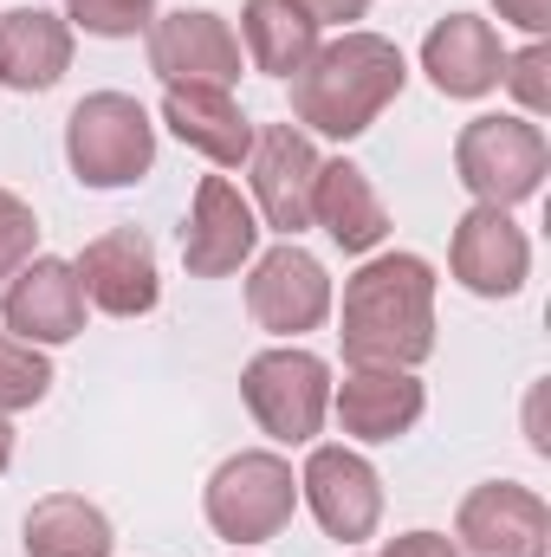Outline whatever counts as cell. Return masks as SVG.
<instances>
[{"mask_svg": "<svg viewBox=\"0 0 551 557\" xmlns=\"http://www.w3.org/2000/svg\"><path fill=\"white\" fill-rule=\"evenodd\" d=\"M241 403L260 421V434L279 447H311L331 416V363L305 344H273L247 357L241 370Z\"/></svg>", "mask_w": 551, "mask_h": 557, "instance_id": "cell-4", "label": "cell"}, {"mask_svg": "<svg viewBox=\"0 0 551 557\" xmlns=\"http://www.w3.org/2000/svg\"><path fill=\"white\" fill-rule=\"evenodd\" d=\"M421 72L441 98H487L500 91L506 72V46L493 33V20L480 13H441L421 39Z\"/></svg>", "mask_w": 551, "mask_h": 557, "instance_id": "cell-17", "label": "cell"}, {"mask_svg": "<svg viewBox=\"0 0 551 557\" xmlns=\"http://www.w3.org/2000/svg\"><path fill=\"white\" fill-rule=\"evenodd\" d=\"M234 557H247V552H234Z\"/></svg>", "mask_w": 551, "mask_h": 557, "instance_id": "cell-31", "label": "cell"}, {"mask_svg": "<svg viewBox=\"0 0 551 557\" xmlns=\"http://www.w3.org/2000/svg\"><path fill=\"white\" fill-rule=\"evenodd\" d=\"M311 227L331 234V247L344 253H377L383 234H390V208L370 182V169H357L351 156H331L318 162V188H311Z\"/></svg>", "mask_w": 551, "mask_h": 557, "instance_id": "cell-18", "label": "cell"}, {"mask_svg": "<svg viewBox=\"0 0 551 557\" xmlns=\"http://www.w3.org/2000/svg\"><path fill=\"white\" fill-rule=\"evenodd\" d=\"M162 124L175 131V143H188L195 156H208L215 169H247L254 117L241 111L234 91H215V85H162Z\"/></svg>", "mask_w": 551, "mask_h": 557, "instance_id": "cell-19", "label": "cell"}, {"mask_svg": "<svg viewBox=\"0 0 551 557\" xmlns=\"http://www.w3.org/2000/svg\"><path fill=\"white\" fill-rule=\"evenodd\" d=\"M403 85H409L403 46L383 39V33L344 26L338 39H318V52L292 78V124L305 137L351 143L403 98Z\"/></svg>", "mask_w": 551, "mask_h": 557, "instance_id": "cell-1", "label": "cell"}, {"mask_svg": "<svg viewBox=\"0 0 551 557\" xmlns=\"http://www.w3.org/2000/svg\"><path fill=\"white\" fill-rule=\"evenodd\" d=\"M331 416L357 447H390L428 416V389H421L415 370L344 363V383H331Z\"/></svg>", "mask_w": 551, "mask_h": 557, "instance_id": "cell-15", "label": "cell"}, {"mask_svg": "<svg viewBox=\"0 0 551 557\" xmlns=\"http://www.w3.org/2000/svg\"><path fill=\"white\" fill-rule=\"evenodd\" d=\"M20 552L26 557H111L118 552V532H111L98 499L46 493V499H33V512L20 525Z\"/></svg>", "mask_w": 551, "mask_h": 557, "instance_id": "cell-21", "label": "cell"}, {"mask_svg": "<svg viewBox=\"0 0 551 557\" xmlns=\"http://www.w3.org/2000/svg\"><path fill=\"white\" fill-rule=\"evenodd\" d=\"M377 557H461L448 532H403V539H383Z\"/></svg>", "mask_w": 551, "mask_h": 557, "instance_id": "cell-27", "label": "cell"}, {"mask_svg": "<svg viewBox=\"0 0 551 557\" xmlns=\"http://www.w3.org/2000/svg\"><path fill=\"white\" fill-rule=\"evenodd\" d=\"M448 273L461 278L474 298H519L526 278H532V240L526 227L513 221V208H467L454 221V240H448Z\"/></svg>", "mask_w": 551, "mask_h": 557, "instance_id": "cell-14", "label": "cell"}, {"mask_svg": "<svg viewBox=\"0 0 551 557\" xmlns=\"http://www.w3.org/2000/svg\"><path fill=\"white\" fill-rule=\"evenodd\" d=\"M72 273L85 285V305H98L105 318H149L162 298V273H156V247L137 227H111L98 240H85V253L72 260Z\"/></svg>", "mask_w": 551, "mask_h": 557, "instance_id": "cell-16", "label": "cell"}, {"mask_svg": "<svg viewBox=\"0 0 551 557\" xmlns=\"http://www.w3.org/2000/svg\"><path fill=\"white\" fill-rule=\"evenodd\" d=\"M461 557H551V506L519 480H480L454 512Z\"/></svg>", "mask_w": 551, "mask_h": 557, "instance_id": "cell-11", "label": "cell"}, {"mask_svg": "<svg viewBox=\"0 0 551 557\" xmlns=\"http://www.w3.org/2000/svg\"><path fill=\"white\" fill-rule=\"evenodd\" d=\"M46 396H52V357L39 344H20L0 331V416L39 409Z\"/></svg>", "mask_w": 551, "mask_h": 557, "instance_id": "cell-23", "label": "cell"}, {"mask_svg": "<svg viewBox=\"0 0 551 557\" xmlns=\"http://www.w3.org/2000/svg\"><path fill=\"white\" fill-rule=\"evenodd\" d=\"M65 20L91 39H137L156 20V0H65Z\"/></svg>", "mask_w": 551, "mask_h": 557, "instance_id": "cell-24", "label": "cell"}, {"mask_svg": "<svg viewBox=\"0 0 551 557\" xmlns=\"http://www.w3.org/2000/svg\"><path fill=\"white\" fill-rule=\"evenodd\" d=\"M331 273L318 253H305L298 240H279L267 253H254V273H247V318L267 331V337H305L331 318Z\"/></svg>", "mask_w": 551, "mask_h": 557, "instance_id": "cell-9", "label": "cell"}, {"mask_svg": "<svg viewBox=\"0 0 551 557\" xmlns=\"http://www.w3.org/2000/svg\"><path fill=\"white\" fill-rule=\"evenodd\" d=\"M260 253V214L228 175H201L188 221H182V267L188 278H228Z\"/></svg>", "mask_w": 551, "mask_h": 557, "instance_id": "cell-13", "label": "cell"}, {"mask_svg": "<svg viewBox=\"0 0 551 557\" xmlns=\"http://www.w3.org/2000/svg\"><path fill=\"white\" fill-rule=\"evenodd\" d=\"M434 267L421 253H370L344 278V363L421 370L434 357Z\"/></svg>", "mask_w": 551, "mask_h": 557, "instance_id": "cell-2", "label": "cell"}, {"mask_svg": "<svg viewBox=\"0 0 551 557\" xmlns=\"http://www.w3.org/2000/svg\"><path fill=\"white\" fill-rule=\"evenodd\" d=\"M72 20L46 7H7L0 13V85L7 91H52L72 72Z\"/></svg>", "mask_w": 551, "mask_h": 557, "instance_id": "cell-20", "label": "cell"}, {"mask_svg": "<svg viewBox=\"0 0 551 557\" xmlns=\"http://www.w3.org/2000/svg\"><path fill=\"white\" fill-rule=\"evenodd\" d=\"M149 72L162 85H215V91H234L241 85V39L221 13L208 7H175V13H156L149 20Z\"/></svg>", "mask_w": 551, "mask_h": 557, "instance_id": "cell-10", "label": "cell"}, {"mask_svg": "<svg viewBox=\"0 0 551 557\" xmlns=\"http://www.w3.org/2000/svg\"><path fill=\"white\" fill-rule=\"evenodd\" d=\"M85 285L72 273V260L59 253H33L20 273L0 285V331L39 350H59L85 331Z\"/></svg>", "mask_w": 551, "mask_h": 557, "instance_id": "cell-12", "label": "cell"}, {"mask_svg": "<svg viewBox=\"0 0 551 557\" xmlns=\"http://www.w3.org/2000/svg\"><path fill=\"white\" fill-rule=\"evenodd\" d=\"M201 512L215 525V539H228L234 552H254L279 539L298 512V473L279 447H241L208 473Z\"/></svg>", "mask_w": 551, "mask_h": 557, "instance_id": "cell-3", "label": "cell"}, {"mask_svg": "<svg viewBox=\"0 0 551 557\" xmlns=\"http://www.w3.org/2000/svg\"><path fill=\"white\" fill-rule=\"evenodd\" d=\"M292 7H305L318 26H351V20L370 13V0H292Z\"/></svg>", "mask_w": 551, "mask_h": 557, "instance_id": "cell-29", "label": "cell"}, {"mask_svg": "<svg viewBox=\"0 0 551 557\" xmlns=\"http://www.w3.org/2000/svg\"><path fill=\"white\" fill-rule=\"evenodd\" d=\"M318 143L298 124H260L247 149V201L260 214V227H273L285 240H298L311 227V188H318Z\"/></svg>", "mask_w": 551, "mask_h": 557, "instance_id": "cell-8", "label": "cell"}, {"mask_svg": "<svg viewBox=\"0 0 551 557\" xmlns=\"http://www.w3.org/2000/svg\"><path fill=\"white\" fill-rule=\"evenodd\" d=\"M493 7H500L506 26H519V33H532V39L551 33V0H493Z\"/></svg>", "mask_w": 551, "mask_h": 557, "instance_id": "cell-28", "label": "cell"}, {"mask_svg": "<svg viewBox=\"0 0 551 557\" xmlns=\"http://www.w3.org/2000/svg\"><path fill=\"white\" fill-rule=\"evenodd\" d=\"M500 85L519 98V117H532V124H539V117L551 111V46H546V39H532V46L506 52Z\"/></svg>", "mask_w": 551, "mask_h": 557, "instance_id": "cell-25", "label": "cell"}, {"mask_svg": "<svg viewBox=\"0 0 551 557\" xmlns=\"http://www.w3.org/2000/svg\"><path fill=\"white\" fill-rule=\"evenodd\" d=\"M546 169H551V143L519 111L474 117L454 137V175H461V188L480 208H519V201H532L546 188Z\"/></svg>", "mask_w": 551, "mask_h": 557, "instance_id": "cell-5", "label": "cell"}, {"mask_svg": "<svg viewBox=\"0 0 551 557\" xmlns=\"http://www.w3.org/2000/svg\"><path fill=\"white\" fill-rule=\"evenodd\" d=\"M65 162L85 188H131L156 169V117L131 91H91L65 117Z\"/></svg>", "mask_w": 551, "mask_h": 557, "instance_id": "cell-6", "label": "cell"}, {"mask_svg": "<svg viewBox=\"0 0 551 557\" xmlns=\"http://www.w3.org/2000/svg\"><path fill=\"white\" fill-rule=\"evenodd\" d=\"M13 467V416H0V473Z\"/></svg>", "mask_w": 551, "mask_h": 557, "instance_id": "cell-30", "label": "cell"}, {"mask_svg": "<svg viewBox=\"0 0 551 557\" xmlns=\"http://www.w3.org/2000/svg\"><path fill=\"white\" fill-rule=\"evenodd\" d=\"M318 20L305 13V7H292V0H247L241 7V52H247V65L254 72H267V78H298L305 72V59L318 52Z\"/></svg>", "mask_w": 551, "mask_h": 557, "instance_id": "cell-22", "label": "cell"}, {"mask_svg": "<svg viewBox=\"0 0 551 557\" xmlns=\"http://www.w3.org/2000/svg\"><path fill=\"white\" fill-rule=\"evenodd\" d=\"M298 499L311 506L318 532L338 539V545H364L383 525V473L344 441H331V447L311 441L305 473H298Z\"/></svg>", "mask_w": 551, "mask_h": 557, "instance_id": "cell-7", "label": "cell"}, {"mask_svg": "<svg viewBox=\"0 0 551 557\" xmlns=\"http://www.w3.org/2000/svg\"><path fill=\"white\" fill-rule=\"evenodd\" d=\"M33 253H39V214H33V201H26V195L0 188V285L20 273Z\"/></svg>", "mask_w": 551, "mask_h": 557, "instance_id": "cell-26", "label": "cell"}]
</instances>
